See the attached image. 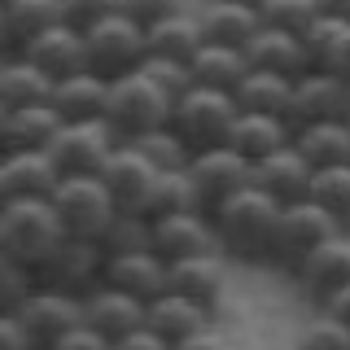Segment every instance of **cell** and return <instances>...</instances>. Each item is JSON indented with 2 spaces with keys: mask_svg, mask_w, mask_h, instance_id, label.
Masks as SVG:
<instances>
[{
  "mask_svg": "<svg viewBox=\"0 0 350 350\" xmlns=\"http://www.w3.org/2000/svg\"><path fill=\"white\" fill-rule=\"evenodd\" d=\"M280 206L271 202L258 184L232 193L228 202H219L211 211L215 245L228 262H245V267H262L271 262V232H276Z\"/></svg>",
  "mask_w": 350,
  "mask_h": 350,
  "instance_id": "obj_1",
  "label": "cell"
},
{
  "mask_svg": "<svg viewBox=\"0 0 350 350\" xmlns=\"http://www.w3.org/2000/svg\"><path fill=\"white\" fill-rule=\"evenodd\" d=\"M62 237L66 228L49 197H14L0 206V254L18 258L22 267L36 271L62 245Z\"/></svg>",
  "mask_w": 350,
  "mask_h": 350,
  "instance_id": "obj_2",
  "label": "cell"
},
{
  "mask_svg": "<svg viewBox=\"0 0 350 350\" xmlns=\"http://www.w3.org/2000/svg\"><path fill=\"white\" fill-rule=\"evenodd\" d=\"M105 123L114 127L118 140H131L149 127L171 123V96L136 66L105 83Z\"/></svg>",
  "mask_w": 350,
  "mask_h": 350,
  "instance_id": "obj_3",
  "label": "cell"
},
{
  "mask_svg": "<svg viewBox=\"0 0 350 350\" xmlns=\"http://www.w3.org/2000/svg\"><path fill=\"white\" fill-rule=\"evenodd\" d=\"M237 114L241 109L232 101V92L206 88V83H193L189 92H180L171 101V127L184 136V145L193 153L211 149V145H228V131H232Z\"/></svg>",
  "mask_w": 350,
  "mask_h": 350,
  "instance_id": "obj_4",
  "label": "cell"
},
{
  "mask_svg": "<svg viewBox=\"0 0 350 350\" xmlns=\"http://www.w3.org/2000/svg\"><path fill=\"white\" fill-rule=\"evenodd\" d=\"M49 202L62 219L66 237H88V241H101L118 215V202L105 189L101 175H62L57 189L49 193Z\"/></svg>",
  "mask_w": 350,
  "mask_h": 350,
  "instance_id": "obj_5",
  "label": "cell"
},
{
  "mask_svg": "<svg viewBox=\"0 0 350 350\" xmlns=\"http://www.w3.org/2000/svg\"><path fill=\"white\" fill-rule=\"evenodd\" d=\"M83 53H88V70L92 75L118 79V75L136 70L149 57V40H145V27L118 9V14L83 27Z\"/></svg>",
  "mask_w": 350,
  "mask_h": 350,
  "instance_id": "obj_6",
  "label": "cell"
},
{
  "mask_svg": "<svg viewBox=\"0 0 350 350\" xmlns=\"http://www.w3.org/2000/svg\"><path fill=\"white\" fill-rule=\"evenodd\" d=\"M328 237H337V224L311 202V197L280 206V215H276V232H271V262H267V267L293 271L315 245H324Z\"/></svg>",
  "mask_w": 350,
  "mask_h": 350,
  "instance_id": "obj_7",
  "label": "cell"
},
{
  "mask_svg": "<svg viewBox=\"0 0 350 350\" xmlns=\"http://www.w3.org/2000/svg\"><path fill=\"white\" fill-rule=\"evenodd\" d=\"M114 145L118 136L105 118H62V127L53 131V140L44 149H49V158L57 162L62 175H96L101 162L114 153Z\"/></svg>",
  "mask_w": 350,
  "mask_h": 350,
  "instance_id": "obj_8",
  "label": "cell"
},
{
  "mask_svg": "<svg viewBox=\"0 0 350 350\" xmlns=\"http://www.w3.org/2000/svg\"><path fill=\"white\" fill-rule=\"evenodd\" d=\"M189 180H193L197 206L211 215L219 202H228L232 193L254 184V162L241 158L232 145H211V149H197L189 158Z\"/></svg>",
  "mask_w": 350,
  "mask_h": 350,
  "instance_id": "obj_9",
  "label": "cell"
},
{
  "mask_svg": "<svg viewBox=\"0 0 350 350\" xmlns=\"http://www.w3.org/2000/svg\"><path fill=\"white\" fill-rule=\"evenodd\" d=\"M101 271H105V250H101V241L62 237V245L36 267V284L83 298L88 289H96V284H101Z\"/></svg>",
  "mask_w": 350,
  "mask_h": 350,
  "instance_id": "obj_10",
  "label": "cell"
},
{
  "mask_svg": "<svg viewBox=\"0 0 350 350\" xmlns=\"http://www.w3.org/2000/svg\"><path fill=\"white\" fill-rule=\"evenodd\" d=\"M289 280H293V293H298L306 306L320 311L337 289L350 284V232H337V237H328L324 245H315L311 254L289 271Z\"/></svg>",
  "mask_w": 350,
  "mask_h": 350,
  "instance_id": "obj_11",
  "label": "cell"
},
{
  "mask_svg": "<svg viewBox=\"0 0 350 350\" xmlns=\"http://www.w3.org/2000/svg\"><path fill=\"white\" fill-rule=\"evenodd\" d=\"M14 315H18L22 333L31 337V346H36V350H49L53 342H62L66 333H75V328L83 324V302L75 298V293L36 284V289L27 293V302H22Z\"/></svg>",
  "mask_w": 350,
  "mask_h": 350,
  "instance_id": "obj_12",
  "label": "cell"
},
{
  "mask_svg": "<svg viewBox=\"0 0 350 350\" xmlns=\"http://www.w3.org/2000/svg\"><path fill=\"white\" fill-rule=\"evenodd\" d=\"M79 302H83V328H92L105 342H118V337L145 328V302L114 289V284H105V280L96 289H88Z\"/></svg>",
  "mask_w": 350,
  "mask_h": 350,
  "instance_id": "obj_13",
  "label": "cell"
},
{
  "mask_svg": "<svg viewBox=\"0 0 350 350\" xmlns=\"http://www.w3.org/2000/svg\"><path fill=\"white\" fill-rule=\"evenodd\" d=\"M167 289L184 293L197 306L219 315V302L228 293V258L219 250H211V254H189V258L167 262Z\"/></svg>",
  "mask_w": 350,
  "mask_h": 350,
  "instance_id": "obj_14",
  "label": "cell"
},
{
  "mask_svg": "<svg viewBox=\"0 0 350 350\" xmlns=\"http://www.w3.org/2000/svg\"><path fill=\"white\" fill-rule=\"evenodd\" d=\"M149 250L158 258H189V254H211L215 245V228L206 211H180V215H162L149 224Z\"/></svg>",
  "mask_w": 350,
  "mask_h": 350,
  "instance_id": "obj_15",
  "label": "cell"
},
{
  "mask_svg": "<svg viewBox=\"0 0 350 350\" xmlns=\"http://www.w3.org/2000/svg\"><path fill=\"white\" fill-rule=\"evenodd\" d=\"M22 57H31L49 79H66V75L88 70V53H83V31L70 27V22H53L40 36H31L27 44H18Z\"/></svg>",
  "mask_w": 350,
  "mask_h": 350,
  "instance_id": "obj_16",
  "label": "cell"
},
{
  "mask_svg": "<svg viewBox=\"0 0 350 350\" xmlns=\"http://www.w3.org/2000/svg\"><path fill=\"white\" fill-rule=\"evenodd\" d=\"M145 328L153 337H162L167 346H180L189 342V337H202L215 328V311H206V306H197L193 298H184V293H158L153 302H145Z\"/></svg>",
  "mask_w": 350,
  "mask_h": 350,
  "instance_id": "obj_17",
  "label": "cell"
},
{
  "mask_svg": "<svg viewBox=\"0 0 350 350\" xmlns=\"http://www.w3.org/2000/svg\"><path fill=\"white\" fill-rule=\"evenodd\" d=\"M346 101H350V83L320 70V66H311V70H302L298 79H293L289 123L302 127V123H320V118H342Z\"/></svg>",
  "mask_w": 350,
  "mask_h": 350,
  "instance_id": "obj_18",
  "label": "cell"
},
{
  "mask_svg": "<svg viewBox=\"0 0 350 350\" xmlns=\"http://www.w3.org/2000/svg\"><path fill=\"white\" fill-rule=\"evenodd\" d=\"M311 180H315V167L293 149V140L276 153L254 162V184L271 197L276 206H289V202H302L311 197Z\"/></svg>",
  "mask_w": 350,
  "mask_h": 350,
  "instance_id": "obj_19",
  "label": "cell"
},
{
  "mask_svg": "<svg viewBox=\"0 0 350 350\" xmlns=\"http://www.w3.org/2000/svg\"><path fill=\"white\" fill-rule=\"evenodd\" d=\"M101 280L140 302H153L158 293H167V258H158L153 250H118V254H105Z\"/></svg>",
  "mask_w": 350,
  "mask_h": 350,
  "instance_id": "obj_20",
  "label": "cell"
},
{
  "mask_svg": "<svg viewBox=\"0 0 350 350\" xmlns=\"http://www.w3.org/2000/svg\"><path fill=\"white\" fill-rule=\"evenodd\" d=\"M245 62H250V70L289 75V79H298L302 70H311V57H306L302 36L280 31V27H267V22H258V31L245 40Z\"/></svg>",
  "mask_w": 350,
  "mask_h": 350,
  "instance_id": "obj_21",
  "label": "cell"
},
{
  "mask_svg": "<svg viewBox=\"0 0 350 350\" xmlns=\"http://www.w3.org/2000/svg\"><path fill=\"white\" fill-rule=\"evenodd\" d=\"M96 175H101L105 189L114 193L118 211H136V202L145 197L149 180H153V167H149V162L127 145V140H118L114 153H109V158L101 162V171H96Z\"/></svg>",
  "mask_w": 350,
  "mask_h": 350,
  "instance_id": "obj_22",
  "label": "cell"
},
{
  "mask_svg": "<svg viewBox=\"0 0 350 350\" xmlns=\"http://www.w3.org/2000/svg\"><path fill=\"white\" fill-rule=\"evenodd\" d=\"M289 140H293V127L284 123V118L254 114V109H241L232 131H228V145H232L241 158H250V162H258V158H267V153L284 149Z\"/></svg>",
  "mask_w": 350,
  "mask_h": 350,
  "instance_id": "obj_23",
  "label": "cell"
},
{
  "mask_svg": "<svg viewBox=\"0 0 350 350\" xmlns=\"http://www.w3.org/2000/svg\"><path fill=\"white\" fill-rule=\"evenodd\" d=\"M197 9V22H202V36L211 44H232V49H245V40L258 31V9L237 5V0H202Z\"/></svg>",
  "mask_w": 350,
  "mask_h": 350,
  "instance_id": "obj_24",
  "label": "cell"
},
{
  "mask_svg": "<svg viewBox=\"0 0 350 350\" xmlns=\"http://www.w3.org/2000/svg\"><path fill=\"white\" fill-rule=\"evenodd\" d=\"M293 149H298L315 171L350 162V127H346V118H320V123L293 127Z\"/></svg>",
  "mask_w": 350,
  "mask_h": 350,
  "instance_id": "obj_25",
  "label": "cell"
},
{
  "mask_svg": "<svg viewBox=\"0 0 350 350\" xmlns=\"http://www.w3.org/2000/svg\"><path fill=\"white\" fill-rule=\"evenodd\" d=\"M57 127H62V114L49 101L18 105V109L5 114V127H0V153H9V149H44Z\"/></svg>",
  "mask_w": 350,
  "mask_h": 350,
  "instance_id": "obj_26",
  "label": "cell"
},
{
  "mask_svg": "<svg viewBox=\"0 0 350 350\" xmlns=\"http://www.w3.org/2000/svg\"><path fill=\"white\" fill-rule=\"evenodd\" d=\"M145 40H149V57H171V62H193V53L206 44L202 36V22H197V9H180V14L153 22L145 27Z\"/></svg>",
  "mask_w": 350,
  "mask_h": 350,
  "instance_id": "obj_27",
  "label": "cell"
},
{
  "mask_svg": "<svg viewBox=\"0 0 350 350\" xmlns=\"http://www.w3.org/2000/svg\"><path fill=\"white\" fill-rule=\"evenodd\" d=\"M306 57L311 66H320V70L337 75V79L350 83V22H337V18H315L311 27H306Z\"/></svg>",
  "mask_w": 350,
  "mask_h": 350,
  "instance_id": "obj_28",
  "label": "cell"
},
{
  "mask_svg": "<svg viewBox=\"0 0 350 350\" xmlns=\"http://www.w3.org/2000/svg\"><path fill=\"white\" fill-rule=\"evenodd\" d=\"M237 109H254V114H276L289 123L293 105V79L289 75H267V70H245V79L232 88ZM293 127V123H289Z\"/></svg>",
  "mask_w": 350,
  "mask_h": 350,
  "instance_id": "obj_29",
  "label": "cell"
},
{
  "mask_svg": "<svg viewBox=\"0 0 350 350\" xmlns=\"http://www.w3.org/2000/svg\"><path fill=\"white\" fill-rule=\"evenodd\" d=\"M105 83L109 79H101V75H92V70L53 79L49 105L57 109L62 118H105Z\"/></svg>",
  "mask_w": 350,
  "mask_h": 350,
  "instance_id": "obj_30",
  "label": "cell"
},
{
  "mask_svg": "<svg viewBox=\"0 0 350 350\" xmlns=\"http://www.w3.org/2000/svg\"><path fill=\"white\" fill-rule=\"evenodd\" d=\"M180 211H202L197 206V193H193V180H189V167L184 171H153L145 197L136 202L131 215H145L149 224L162 215H180Z\"/></svg>",
  "mask_w": 350,
  "mask_h": 350,
  "instance_id": "obj_31",
  "label": "cell"
},
{
  "mask_svg": "<svg viewBox=\"0 0 350 350\" xmlns=\"http://www.w3.org/2000/svg\"><path fill=\"white\" fill-rule=\"evenodd\" d=\"M49 92H53V79L31 57H22L18 49L0 57V101H5L9 109L49 101Z\"/></svg>",
  "mask_w": 350,
  "mask_h": 350,
  "instance_id": "obj_32",
  "label": "cell"
},
{
  "mask_svg": "<svg viewBox=\"0 0 350 350\" xmlns=\"http://www.w3.org/2000/svg\"><path fill=\"white\" fill-rule=\"evenodd\" d=\"M0 162H5L9 184H14L18 197H49L62 180L49 149H9V153H0Z\"/></svg>",
  "mask_w": 350,
  "mask_h": 350,
  "instance_id": "obj_33",
  "label": "cell"
},
{
  "mask_svg": "<svg viewBox=\"0 0 350 350\" xmlns=\"http://www.w3.org/2000/svg\"><path fill=\"white\" fill-rule=\"evenodd\" d=\"M245 70H250L245 49H232V44H211V40H206L202 49L193 53V62H189L193 83L224 88V92H232V88L245 79Z\"/></svg>",
  "mask_w": 350,
  "mask_h": 350,
  "instance_id": "obj_34",
  "label": "cell"
},
{
  "mask_svg": "<svg viewBox=\"0 0 350 350\" xmlns=\"http://www.w3.org/2000/svg\"><path fill=\"white\" fill-rule=\"evenodd\" d=\"M127 145L136 149L153 171H184V167H189V158H193V149L184 145V136H180V131H175L171 123L140 131V136H131V140H127Z\"/></svg>",
  "mask_w": 350,
  "mask_h": 350,
  "instance_id": "obj_35",
  "label": "cell"
},
{
  "mask_svg": "<svg viewBox=\"0 0 350 350\" xmlns=\"http://www.w3.org/2000/svg\"><path fill=\"white\" fill-rule=\"evenodd\" d=\"M311 202L337 224V232H350V162L315 171V180H311Z\"/></svg>",
  "mask_w": 350,
  "mask_h": 350,
  "instance_id": "obj_36",
  "label": "cell"
},
{
  "mask_svg": "<svg viewBox=\"0 0 350 350\" xmlns=\"http://www.w3.org/2000/svg\"><path fill=\"white\" fill-rule=\"evenodd\" d=\"M5 22H9V40L18 49L31 36H40L44 27L62 22V0H5Z\"/></svg>",
  "mask_w": 350,
  "mask_h": 350,
  "instance_id": "obj_37",
  "label": "cell"
},
{
  "mask_svg": "<svg viewBox=\"0 0 350 350\" xmlns=\"http://www.w3.org/2000/svg\"><path fill=\"white\" fill-rule=\"evenodd\" d=\"M293 350H350V324L333 320L328 311H315L311 320L298 328Z\"/></svg>",
  "mask_w": 350,
  "mask_h": 350,
  "instance_id": "obj_38",
  "label": "cell"
},
{
  "mask_svg": "<svg viewBox=\"0 0 350 350\" xmlns=\"http://www.w3.org/2000/svg\"><path fill=\"white\" fill-rule=\"evenodd\" d=\"M258 18L267 27H280V31H293V36H306L315 18H320V5L315 0H262Z\"/></svg>",
  "mask_w": 350,
  "mask_h": 350,
  "instance_id": "obj_39",
  "label": "cell"
},
{
  "mask_svg": "<svg viewBox=\"0 0 350 350\" xmlns=\"http://www.w3.org/2000/svg\"><path fill=\"white\" fill-rule=\"evenodd\" d=\"M101 250L105 254H118V250H149V219L131 215V211H118L114 224H109L105 237H101Z\"/></svg>",
  "mask_w": 350,
  "mask_h": 350,
  "instance_id": "obj_40",
  "label": "cell"
},
{
  "mask_svg": "<svg viewBox=\"0 0 350 350\" xmlns=\"http://www.w3.org/2000/svg\"><path fill=\"white\" fill-rule=\"evenodd\" d=\"M36 289V271L22 267L18 258L0 254V315H14L22 302H27V293Z\"/></svg>",
  "mask_w": 350,
  "mask_h": 350,
  "instance_id": "obj_41",
  "label": "cell"
},
{
  "mask_svg": "<svg viewBox=\"0 0 350 350\" xmlns=\"http://www.w3.org/2000/svg\"><path fill=\"white\" fill-rule=\"evenodd\" d=\"M140 70H145L149 79H153V83L162 88V92L171 96V101H175L180 92H189V88H193L189 62H171V57H145V62H140Z\"/></svg>",
  "mask_w": 350,
  "mask_h": 350,
  "instance_id": "obj_42",
  "label": "cell"
},
{
  "mask_svg": "<svg viewBox=\"0 0 350 350\" xmlns=\"http://www.w3.org/2000/svg\"><path fill=\"white\" fill-rule=\"evenodd\" d=\"M118 9H123V0H62V18L79 31L109 18V14H118Z\"/></svg>",
  "mask_w": 350,
  "mask_h": 350,
  "instance_id": "obj_43",
  "label": "cell"
},
{
  "mask_svg": "<svg viewBox=\"0 0 350 350\" xmlns=\"http://www.w3.org/2000/svg\"><path fill=\"white\" fill-rule=\"evenodd\" d=\"M180 9H189V0H123V14L136 18L140 27H153V22L180 14Z\"/></svg>",
  "mask_w": 350,
  "mask_h": 350,
  "instance_id": "obj_44",
  "label": "cell"
},
{
  "mask_svg": "<svg viewBox=\"0 0 350 350\" xmlns=\"http://www.w3.org/2000/svg\"><path fill=\"white\" fill-rule=\"evenodd\" d=\"M49 350H109V342H105V337H96L92 333V328H75V333H66L62 337V342H53Z\"/></svg>",
  "mask_w": 350,
  "mask_h": 350,
  "instance_id": "obj_45",
  "label": "cell"
},
{
  "mask_svg": "<svg viewBox=\"0 0 350 350\" xmlns=\"http://www.w3.org/2000/svg\"><path fill=\"white\" fill-rule=\"evenodd\" d=\"M0 350H36V346H31V337L22 333L18 315H0Z\"/></svg>",
  "mask_w": 350,
  "mask_h": 350,
  "instance_id": "obj_46",
  "label": "cell"
},
{
  "mask_svg": "<svg viewBox=\"0 0 350 350\" xmlns=\"http://www.w3.org/2000/svg\"><path fill=\"white\" fill-rule=\"evenodd\" d=\"M109 350H171L162 337H153L149 328H136V333L118 337V342H109Z\"/></svg>",
  "mask_w": 350,
  "mask_h": 350,
  "instance_id": "obj_47",
  "label": "cell"
},
{
  "mask_svg": "<svg viewBox=\"0 0 350 350\" xmlns=\"http://www.w3.org/2000/svg\"><path fill=\"white\" fill-rule=\"evenodd\" d=\"M171 350H232V346H228L224 337H219L215 328H211V333H202V337H189V342H180V346H171Z\"/></svg>",
  "mask_w": 350,
  "mask_h": 350,
  "instance_id": "obj_48",
  "label": "cell"
},
{
  "mask_svg": "<svg viewBox=\"0 0 350 350\" xmlns=\"http://www.w3.org/2000/svg\"><path fill=\"white\" fill-rule=\"evenodd\" d=\"M320 311H328V315H333V320H342V324H350V284H346V289H337L333 298H328V302L320 306Z\"/></svg>",
  "mask_w": 350,
  "mask_h": 350,
  "instance_id": "obj_49",
  "label": "cell"
},
{
  "mask_svg": "<svg viewBox=\"0 0 350 350\" xmlns=\"http://www.w3.org/2000/svg\"><path fill=\"white\" fill-rule=\"evenodd\" d=\"M324 18H337V22H350V0H315Z\"/></svg>",
  "mask_w": 350,
  "mask_h": 350,
  "instance_id": "obj_50",
  "label": "cell"
},
{
  "mask_svg": "<svg viewBox=\"0 0 350 350\" xmlns=\"http://www.w3.org/2000/svg\"><path fill=\"white\" fill-rule=\"evenodd\" d=\"M14 184H9V171H5V162H0V206H5V202H14Z\"/></svg>",
  "mask_w": 350,
  "mask_h": 350,
  "instance_id": "obj_51",
  "label": "cell"
},
{
  "mask_svg": "<svg viewBox=\"0 0 350 350\" xmlns=\"http://www.w3.org/2000/svg\"><path fill=\"white\" fill-rule=\"evenodd\" d=\"M0 53H14V40H9V22H5V5H0Z\"/></svg>",
  "mask_w": 350,
  "mask_h": 350,
  "instance_id": "obj_52",
  "label": "cell"
},
{
  "mask_svg": "<svg viewBox=\"0 0 350 350\" xmlns=\"http://www.w3.org/2000/svg\"><path fill=\"white\" fill-rule=\"evenodd\" d=\"M237 5H250V9H262V0H237Z\"/></svg>",
  "mask_w": 350,
  "mask_h": 350,
  "instance_id": "obj_53",
  "label": "cell"
},
{
  "mask_svg": "<svg viewBox=\"0 0 350 350\" xmlns=\"http://www.w3.org/2000/svg\"><path fill=\"white\" fill-rule=\"evenodd\" d=\"M5 114H9V105H5V101H0V127H5Z\"/></svg>",
  "mask_w": 350,
  "mask_h": 350,
  "instance_id": "obj_54",
  "label": "cell"
},
{
  "mask_svg": "<svg viewBox=\"0 0 350 350\" xmlns=\"http://www.w3.org/2000/svg\"><path fill=\"white\" fill-rule=\"evenodd\" d=\"M342 118H346V127H350V101H346V114H342Z\"/></svg>",
  "mask_w": 350,
  "mask_h": 350,
  "instance_id": "obj_55",
  "label": "cell"
},
{
  "mask_svg": "<svg viewBox=\"0 0 350 350\" xmlns=\"http://www.w3.org/2000/svg\"><path fill=\"white\" fill-rule=\"evenodd\" d=\"M0 57H5V53H0Z\"/></svg>",
  "mask_w": 350,
  "mask_h": 350,
  "instance_id": "obj_56",
  "label": "cell"
},
{
  "mask_svg": "<svg viewBox=\"0 0 350 350\" xmlns=\"http://www.w3.org/2000/svg\"><path fill=\"white\" fill-rule=\"evenodd\" d=\"M0 5H5V0H0Z\"/></svg>",
  "mask_w": 350,
  "mask_h": 350,
  "instance_id": "obj_57",
  "label": "cell"
}]
</instances>
